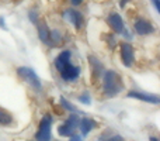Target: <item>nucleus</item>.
<instances>
[{
    "instance_id": "nucleus-1",
    "label": "nucleus",
    "mask_w": 160,
    "mask_h": 141,
    "mask_svg": "<svg viewBox=\"0 0 160 141\" xmlns=\"http://www.w3.org/2000/svg\"><path fill=\"white\" fill-rule=\"evenodd\" d=\"M124 89L122 79L118 72L115 71H104L102 73V90L108 97H114Z\"/></svg>"
},
{
    "instance_id": "nucleus-2",
    "label": "nucleus",
    "mask_w": 160,
    "mask_h": 141,
    "mask_svg": "<svg viewBox=\"0 0 160 141\" xmlns=\"http://www.w3.org/2000/svg\"><path fill=\"white\" fill-rule=\"evenodd\" d=\"M79 120L80 119L76 116V114L69 116L58 127V134L61 137H72V136H75L76 130H78V127H79Z\"/></svg>"
},
{
    "instance_id": "nucleus-3",
    "label": "nucleus",
    "mask_w": 160,
    "mask_h": 141,
    "mask_svg": "<svg viewBox=\"0 0 160 141\" xmlns=\"http://www.w3.org/2000/svg\"><path fill=\"white\" fill-rule=\"evenodd\" d=\"M51 127H52V116L45 114L38 126V131L35 134L37 141H51Z\"/></svg>"
},
{
    "instance_id": "nucleus-4",
    "label": "nucleus",
    "mask_w": 160,
    "mask_h": 141,
    "mask_svg": "<svg viewBox=\"0 0 160 141\" xmlns=\"http://www.w3.org/2000/svg\"><path fill=\"white\" fill-rule=\"evenodd\" d=\"M17 73H18V76L21 78V79H24L25 82L28 83V85H31L34 89H37V90H41L42 89V85H41V80L38 79V76H37V73L34 72L31 68H27V67H20L18 69H17Z\"/></svg>"
},
{
    "instance_id": "nucleus-5",
    "label": "nucleus",
    "mask_w": 160,
    "mask_h": 141,
    "mask_svg": "<svg viewBox=\"0 0 160 141\" xmlns=\"http://www.w3.org/2000/svg\"><path fill=\"white\" fill-rule=\"evenodd\" d=\"M121 59L125 67H132L133 61H135L133 47L131 44H128V42H122L121 44Z\"/></svg>"
},
{
    "instance_id": "nucleus-6",
    "label": "nucleus",
    "mask_w": 160,
    "mask_h": 141,
    "mask_svg": "<svg viewBox=\"0 0 160 141\" xmlns=\"http://www.w3.org/2000/svg\"><path fill=\"white\" fill-rule=\"evenodd\" d=\"M133 28H135V33L139 34V35H148V34H152L155 31V27L153 24L146 19H138L133 24Z\"/></svg>"
},
{
    "instance_id": "nucleus-7",
    "label": "nucleus",
    "mask_w": 160,
    "mask_h": 141,
    "mask_svg": "<svg viewBox=\"0 0 160 141\" xmlns=\"http://www.w3.org/2000/svg\"><path fill=\"white\" fill-rule=\"evenodd\" d=\"M63 17H65V20H68L72 25H75L76 30H80V28H82L83 16L80 11L75 10V8H68V10H65Z\"/></svg>"
},
{
    "instance_id": "nucleus-8",
    "label": "nucleus",
    "mask_w": 160,
    "mask_h": 141,
    "mask_svg": "<svg viewBox=\"0 0 160 141\" xmlns=\"http://www.w3.org/2000/svg\"><path fill=\"white\" fill-rule=\"evenodd\" d=\"M127 97H131V99H138V100H142V102L152 103V105H159V102H160L158 95L143 93V92H128Z\"/></svg>"
},
{
    "instance_id": "nucleus-9",
    "label": "nucleus",
    "mask_w": 160,
    "mask_h": 141,
    "mask_svg": "<svg viewBox=\"0 0 160 141\" xmlns=\"http://www.w3.org/2000/svg\"><path fill=\"white\" fill-rule=\"evenodd\" d=\"M62 76V79L63 80H68V82H72V80L78 79L79 75H80V68L76 67V65H73L72 62H70L69 65H66L65 67V69L62 72H59Z\"/></svg>"
},
{
    "instance_id": "nucleus-10",
    "label": "nucleus",
    "mask_w": 160,
    "mask_h": 141,
    "mask_svg": "<svg viewBox=\"0 0 160 141\" xmlns=\"http://www.w3.org/2000/svg\"><path fill=\"white\" fill-rule=\"evenodd\" d=\"M108 24H110V27L112 28L114 33L122 34V31L125 30L124 20H122V17L119 16L118 13H111L110 14V17H108Z\"/></svg>"
},
{
    "instance_id": "nucleus-11",
    "label": "nucleus",
    "mask_w": 160,
    "mask_h": 141,
    "mask_svg": "<svg viewBox=\"0 0 160 141\" xmlns=\"http://www.w3.org/2000/svg\"><path fill=\"white\" fill-rule=\"evenodd\" d=\"M70 58H72V52L70 51H63L61 52L55 59V68L58 72H62L66 65L70 64Z\"/></svg>"
},
{
    "instance_id": "nucleus-12",
    "label": "nucleus",
    "mask_w": 160,
    "mask_h": 141,
    "mask_svg": "<svg viewBox=\"0 0 160 141\" xmlns=\"http://www.w3.org/2000/svg\"><path fill=\"white\" fill-rule=\"evenodd\" d=\"M96 122L93 119H88V117H83V119L79 120V128H80V133H82L83 137H86L94 127H96Z\"/></svg>"
},
{
    "instance_id": "nucleus-13",
    "label": "nucleus",
    "mask_w": 160,
    "mask_h": 141,
    "mask_svg": "<svg viewBox=\"0 0 160 141\" xmlns=\"http://www.w3.org/2000/svg\"><path fill=\"white\" fill-rule=\"evenodd\" d=\"M88 61H90L91 72H93L96 76H102V73H104V68H102L101 62H100L96 57H88Z\"/></svg>"
},
{
    "instance_id": "nucleus-14",
    "label": "nucleus",
    "mask_w": 160,
    "mask_h": 141,
    "mask_svg": "<svg viewBox=\"0 0 160 141\" xmlns=\"http://www.w3.org/2000/svg\"><path fill=\"white\" fill-rule=\"evenodd\" d=\"M38 35H39V40H41L44 44H49V28L47 27V24L45 23H41V24H38Z\"/></svg>"
},
{
    "instance_id": "nucleus-15",
    "label": "nucleus",
    "mask_w": 160,
    "mask_h": 141,
    "mask_svg": "<svg viewBox=\"0 0 160 141\" xmlns=\"http://www.w3.org/2000/svg\"><path fill=\"white\" fill-rule=\"evenodd\" d=\"M13 116L7 110L0 107V126H10L13 124Z\"/></svg>"
},
{
    "instance_id": "nucleus-16",
    "label": "nucleus",
    "mask_w": 160,
    "mask_h": 141,
    "mask_svg": "<svg viewBox=\"0 0 160 141\" xmlns=\"http://www.w3.org/2000/svg\"><path fill=\"white\" fill-rule=\"evenodd\" d=\"M61 105H62V107L65 109V110H69V111H72V113H78V109L75 107V106L72 105V103H69L66 99H65L63 96L61 97Z\"/></svg>"
},
{
    "instance_id": "nucleus-17",
    "label": "nucleus",
    "mask_w": 160,
    "mask_h": 141,
    "mask_svg": "<svg viewBox=\"0 0 160 141\" xmlns=\"http://www.w3.org/2000/svg\"><path fill=\"white\" fill-rule=\"evenodd\" d=\"M79 100H80L82 103H84V105H90V103H91V100H90V96H88V93H83V95H80Z\"/></svg>"
},
{
    "instance_id": "nucleus-18",
    "label": "nucleus",
    "mask_w": 160,
    "mask_h": 141,
    "mask_svg": "<svg viewBox=\"0 0 160 141\" xmlns=\"http://www.w3.org/2000/svg\"><path fill=\"white\" fill-rule=\"evenodd\" d=\"M30 20L34 23V24H37V21H38V13H37V10L30 11Z\"/></svg>"
},
{
    "instance_id": "nucleus-19",
    "label": "nucleus",
    "mask_w": 160,
    "mask_h": 141,
    "mask_svg": "<svg viewBox=\"0 0 160 141\" xmlns=\"http://www.w3.org/2000/svg\"><path fill=\"white\" fill-rule=\"evenodd\" d=\"M105 141H125V140L122 138L121 136H111L110 138H107Z\"/></svg>"
},
{
    "instance_id": "nucleus-20",
    "label": "nucleus",
    "mask_w": 160,
    "mask_h": 141,
    "mask_svg": "<svg viewBox=\"0 0 160 141\" xmlns=\"http://www.w3.org/2000/svg\"><path fill=\"white\" fill-rule=\"evenodd\" d=\"M152 3H153V6H155L156 10L160 11V0H152Z\"/></svg>"
},
{
    "instance_id": "nucleus-21",
    "label": "nucleus",
    "mask_w": 160,
    "mask_h": 141,
    "mask_svg": "<svg viewBox=\"0 0 160 141\" xmlns=\"http://www.w3.org/2000/svg\"><path fill=\"white\" fill-rule=\"evenodd\" d=\"M69 141H83V140H82V137H80V136H76V134H75V136L69 137Z\"/></svg>"
},
{
    "instance_id": "nucleus-22",
    "label": "nucleus",
    "mask_w": 160,
    "mask_h": 141,
    "mask_svg": "<svg viewBox=\"0 0 160 141\" xmlns=\"http://www.w3.org/2000/svg\"><path fill=\"white\" fill-rule=\"evenodd\" d=\"M70 3H72L73 6H79V4L83 3V0H70Z\"/></svg>"
},
{
    "instance_id": "nucleus-23",
    "label": "nucleus",
    "mask_w": 160,
    "mask_h": 141,
    "mask_svg": "<svg viewBox=\"0 0 160 141\" xmlns=\"http://www.w3.org/2000/svg\"><path fill=\"white\" fill-rule=\"evenodd\" d=\"M0 27L4 28V30H7V28H6V23H4V20H3L2 17H0Z\"/></svg>"
},
{
    "instance_id": "nucleus-24",
    "label": "nucleus",
    "mask_w": 160,
    "mask_h": 141,
    "mask_svg": "<svg viewBox=\"0 0 160 141\" xmlns=\"http://www.w3.org/2000/svg\"><path fill=\"white\" fill-rule=\"evenodd\" d=\"M129 2V0H121V7H125V4Z\"/></svg>"
},
{
    "instance_id": "nucleus-25",
    "label": "nucleus",
    "mask_w": 160,
    "mask_h": 141,
    "mask_svg": "<svg viewBox=\"0 0 160 141\" xmlns=\"http://www.w3.org/2000/svg\"><path fill=\"white\" fill-rule=\"evenodd\" d=\"M150 141H159V140L156 138V137H150Z\"/></svg>"
}]
</instances>
